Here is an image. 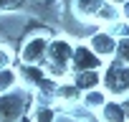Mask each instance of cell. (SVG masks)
I'll return each instance as SVG.
<instances>
[{
    "instance_id": "3",
    "label": "cell",
    "mask_w": 129,
    "mask_h": 122,
    "mask_svg": "<svg viewBox=\"0 0 129 122\" xmlns=\"http://www.w3.org/2000/svg\"><path fill=\"white\" fill-rule=\"evenodd\" d=\"M28 107V94L25 92H8L0 97V122H18L25 114Z\"/></svg>"
},
{
    "instance_id": "10",
    "label": "cell",
    "mask_w": 129,
    "mask_h": 122,
    "mask_svg": "<svg viewBox=\"0 0 129 122\" xmlns=\"http://www.w3.org/2000/svg\"><path fill=\"white\" fill-rule=\"evenodd\" d=\"M109 102V94L104 92V89H94V92H86V94H81V104L94 114V112H99L104 104Z\"/></svg>"
},
{
    "instance_id": "16",
    "label": "cell",
    "mask_w": 129,
    "mask_h": 122,
    "mask_svg": "<svg viewBox=\"0 0 129 122\" xmlns=\"http://www.w3.org/2000/svg\"><path fill=\"white\" fill-rule=\"evenodd\" d=\"M23 5V0H0V13H5V10H15Z\"/></svg>"
},
{
    "instance_id": "13",
    "label": "cell",
    "mask_w": 129,
    "mask_h": 122,
    "mask_svg": "<svg viewBox=\"0 0 129 122\" xmlns=\"http://www.w3.org/2000/svg\"><path fill=\"white\" fill-rule=\"evenodd\" d=\"M56 119V109L51 104H38L33 109V122H53Z\"/></svg>"
},
{
    "instance_id": "15",
    "label": "cell",
    "mask_w": 129,
    "mask_h": 122,
    "mask_svg": "<svg viewBox=\"0 0 129 122\" xmlns=\"http://www.w3.org/2000/svg\"><path fill=\"white\" fill-rule=\"evenodd\" d=\"M10 61H13V53H10L5 46H0V69H8Z\"/></svg>"
},
{
    "instance_id": "14",
    "label": "cell",
    "mask_w": 129,
    "mask_h": 122,
    "mask_svg": "<svg viewBox=\"0 0 129 122\" xmlns=\"http://www.w3.org/2000/svg\"><path fill=\"white\" fill-rule=\"evenodd\" d=\"M114 61H119V64H126V66H129V36H126V38H119V43H116V53H114Z\"/></svg>"
},
{
    "instance_id": "8",
    "label": "cell",
    "mask_w": 129,
    "mask_h": 122,
    "mask_svg": "<svg viewBox=\"0 0 129 122\" xmlns=\"http://www.w3.org/2000/svg\"><path fill=\"white\" fill-rule=\"evenodd\" d=\"M71 84L86 94V92H94V89H101V71H81V74H71Z\"/></svg>"
},
{
    "instance_id": "11",
    "label": "cell",
    "mask_w": 129,
    "mask_h": 122,
    "mask_svg": "<svg viewBox=\"0 0 129 122\" xmlns=\"http://www.w3.org/2000/svg\"><path fill=\"white\" fill-rule=\"evenodd\" d=\"M119 18H121V10H119L116 5H111V3H104V8H101L99 15H96V23H101V26H114V23H119Z\"/></svg>"
},
{
    "instance_id": "5",
    "label": "cell",
    "mask_w": 129,
    "mask_h": 122,
    "mask_svg": "<svg viewBox=\"0 0 129 122\" xmlns=\"http://www.w3.org/2000/svg\"><path fill=\"white\" fill-rule=\"evenodd\" d=\"M89 48L99 56V58H111L114 53H116V38L111 36V31L109 28H101V31H96V33H91L89 36Z\"/></svg>"
},
{
    "instance_id": "7",
    "label": "cell",
    "mask_w": 129,
    "mask_h": 122,
    "mask_svg": "<svg viewBox=\"0 0 129 122\" xmlns=\"http://www.w3.org/2000/svg\"><path fill=\"white\" fill-rule=\"evenodd\" d=\"M104 3H106V0H74L71 10H74V15L81 18V21H96V15H99V10L104 8Z\"/></svg>"
},
{
    "instance_id": "17",
    "label": "cell",
    "mask_w": 129,
    "mask_h": 122,
    "mask_svg": "<svg viewBox=\"0 0 129 122\" xmlns=\"http://www.w3.org/2000/svg\"><path fill=\"white\" fill-rule=\"evenodd\" d=\"M119 10H121V21H124V23H129V0H126V3H124Z\"/></svg>"
},
{
    "instance_id": "6",
    "label": "cell",
    "mask_w": 129,
    "mask_h": 122,
    "mask_svg": "<svg viewBox=\"0 0 129 122\" xmlns=\"http://www.w3.org/2000/svg\"><path fill=\"white\" fill-rule=\"evenodd\" d=\"M99 119L101 122H129V104H124V99H109L101 109H99Z\"/></svg>"
},
{
    "instance_id": "12",
    "label": "cell",
    "mask_w": 129,
    "mask_h": 122,
    "mask_svg": "<svg viewBox=\"0 0 129 122\" xmlns=\"http://www.w3.org/2000/svg\"><path fill=\"white\" fill-rule=\"evenodd\" d=\"M15 84H18V71L15 69H0V97L3 94H8V92H13L15 89Z\"/></svg>"
},
{
    "instance_id": "2",
    "label": "cell",
    "mask_w": 129,
    "mask_h": 122,
    "mask_svg": "<svg viewBox=\"0 0 129 122\" xmlns=\"http://www.w3.org/2000/svg\"><path fill=\"white\" fill-rule=\"evenodd\" d=\"M46 61H48V38L46 36H30L20 48V64L43 69Z\"/></svg>"
},
{
    "instance_id": "18",
    "label": "cell",
    "mask_w": 129,
    "mask_h": 122,
    "mask_svg": "<svg viewBox=\"0 0 129 122\" xmlns=\"http://www.w3.org/2000/svg\"><path fill=\"white\" fill-rule=\"evenodd\" d=\"M106 3H111V5H116V8H121V5L126 3V0H106Z\"/></svg>"
},
{
    "instance_id": "4",
    "label": "cell",
    "mask_w": 129,
    "mask_h": 122,
    "mask_svg": "<svg viewBox=\"0 0 129 122\" xmlns=\"http://www.w3.org/2000/svg\"><path fill=\"white\" fill-rule=\"evenodd\" d=\"M104 66V61L89 48V43H79L74 46V56H71V74H81V71H99Z\"/></svg>"
},
{
    "instance_id": "1",
    "label": "cell",
    "mask_w": 129,
    "mask_h": 122,
    "mask_svg": "<svg viewBox=\"0 0 129 122\" xmlns=\"http://www.w3.org/2000/svg\"><path fill=\"white\" fill-rule=\"evenodd\" d=\"M101 89L109 94V99H126L129 97V66L111 61L101 74Z\"/></svg>"
},
{
    "instance_id": "9",
    "label": "cell",
    "mask_w": 129,
    "mask_h": 122,
    "mask_svg": "<svg viewBox=\"0 0 129 122\" xmlns=\"http://www.w3.org/2000/svg\"><path fill=\"white\" fill-rule=\"evenodd\" d=\"M46 79H48L46 69H41V66H25V64H20V69H18V82H23L25 87L38 89Z\"/></svg>"
}]
</instances>
